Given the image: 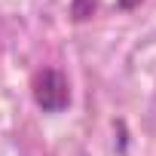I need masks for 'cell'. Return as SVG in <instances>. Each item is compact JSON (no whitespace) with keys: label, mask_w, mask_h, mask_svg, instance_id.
<instances>
[{"label":"cell","mask_w":156,"mask_h":156,"mask_svg":"<svg viewBox=\"0 0 156 156\" xmlns=\"http://www.w3.org/2000/svg\"><path fill=\"white\" fill-rule=\"evenodd\" d=\"M31 98L43 113H64L70 107V80L61 67H40L31 76Z\"/></svg>","instance_id":"6da1fadb"},{"label":"cell","mask_w":156,"mask_h":156,"mask_svg":"<svg viewBox=\"0 0 156 156\" xmlns=\"http://www.w3.org/2000/svg\"><path fill=\"white\" fill-rule=\"evenodd\" d=\"M98 6H101V0H70L67 16H70V22H73V25H83V22L95 19Z\"/></svg>","instance_id":"7a4b0ae2"},{"label":"cell","mask_w":156,"mask_h":156,"mask_svg":"<svg viewBox=\"0 0 156 156\" xmlns=\"http://www.w3.org/2000/svg\"><path fill=\"white\" fill-rule=\"evenodd\" d=\"M144 3V0H116V9H122V12H132V9H138Z\"/></svg>","instance_id":"3957f363"}]
</instances>
